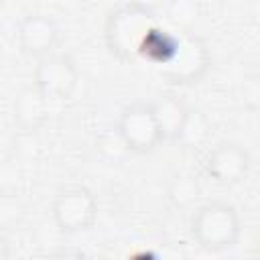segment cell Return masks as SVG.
<instances>
[{
    "label": "cell",
    "instance_id": "cell-13",
    "mask_svg": "<svg viewBox=\"0 0 260 260\" xmlns=\"http://www.w3.org/2000/svg\"><path fill=\"white\" fill-rule=\"evenodd\" d=\"M26 203L14 189H0V232H10L22 225Z\"/></svg>",
    "mask_w": 260,
    "mask_h": 260
},
{
    "label": "cell",
    "instance_id": "cell-2",
    "mask_svg": "<svg viewBox=\"0 0 260 260\" xmlns=\"http://www.w3.org/2000/svg\"><path fill=\"white\" fill-rule=\"evenodd\" d=\"M156 14L138 10L130 4H122L106 18V45L120 61H130L140 55L142 41L156 26Z\"/></svg>",
    "mask_w": 260,
    "mask_h": 260
},
{
    "label": "cell",
    "instance_id": "cell-6",
    "mask_svg": "<svg viewBox=\"0 0 260 260\" xmlns=\"http://www.w3.org/2000/svg\"><path fill=\"white\" fill-rule=\"evenodd\" d=\"M79 81L75 61L63 53H49L37 59L32 83L49 100H67L73 95Z\"/></svg>",
    "mask_w": 260,
    "mask_h": 260
},
{
    "label": "cell",
    "instance_id": "cell-17",
    "mask_svg": "<svg viewBox=\"0 0 260 260\" xmlns=\"http://www.w3.org/2000/svg\"><path fill=\"white\" fill-rule=\"evenodd\" d=\"M2 4H4V0H0V6H2Z\"/></svg>",
    "mask_w": 260,
    "mask_h": 260
},
{
    "label": "cell",
    "instance_id": "cell-12",
    "mask_svg": "<svg viewBox=\"0 0 260 260\" xmlns=\"http://www.w3.org/2000/svg\"><path fill=\"white\" fill-rule=\"evenodd\" d=\"M167 197L173 207L189 209L201 197V183L193 173H175L167 183Z\"/></svg>",
    "mask_w": 260,
    "mask_h": 260
},
{
    "label": "cell",
    "instance_id": "cell-3",
    "mask_svg": "<svg viewBox=\"0 0 260 260\" xmlns=\"http://www.w3.org/2000/svg\"><path fill=\"white\" fill-rule=\"evenodd\" d=\"M118 136L120 142L136 154H150L165 140L150 102H132L128 104L118 118Z\"/></svg>",
    "mask_w": 260,
    "mask_h": 260
},
{
    "label": "cell",
    "instance_id": "cell-10",
    "mask_svg": "<svg viewBox=\"0 0 260 260\" xmlns=\"http://www.w3.org/2000/svg\"><path fill=\"white\" fill-rule=\"evenodd\" d=\"M152 106V112L156 116V122L160 126V132L165 136V140H175L187 112H189V106L177 98V95H160L158 100L150 102Z\"/></svg>",
    "mask_w": 260,
    "mask_h": 260
},
{
    "label": "cell",
    "instance_id": "cell-14",
    "mask_svg": "<svg viewBox=\"0 0 260 260\" xmlns=\"http://www.w3.org/2000/svg\"><path fill=\"white\" fill-rule=\"evenodd\" d=\"M242 100H244V108H248L250 112H256L260 106V79L256 73H246L242 83Z\"/></svg>",
    "mask_w": 260,
    "mask_h": 260
},
{
    "label": "cell",
    "instance_id": "cell-8",
    "mask_svg": "<svg viewBox=\"0 0 260 260\" xmlns=\"http://www.w3.org/2000/svg\"><path fill=\"white\" fill-rule=\"evenodd\" d=\"M209 63V53L205 43L197 35H187L179 39L175 57L167 63V75L177 83H191L203 75Z\"/></svg>",
    "mask_w": 260,
    "mask_h": 260
},
{
    "label": "cell",
    "instance_id": "cell-1",
    "mask_svg": "<svg viewBox=\"0 0 260 260\" xmlns=\"http://www.w3.org/2000/svg\"><path fill=\"white\" fill-rule=\"evenodd\" d=\"M191 236L203 252L219 254L232 250L242 234L238 209L228 201H207L199 205L189 223Z\"/></svg>",
    "mask_w": 260,
    "mask_h": 260
},
{
    "label": "cell",
    "instance_id": "cell-16",
    "mask_svg": "<svg viewBox=\"0 0 260 260\" xmlns=\"http://www.w3.org/2000/svg\"><path fill=\"white\" fill-rule=\"evenodd\" d=\"M8 258H10V244L4 232H0V260H8Z\"/></svg>",
    "mask_w": 260,
    "mask_h": 260
},
{
    "label": "cell",
    "instance_id": "cell-15",
    "mask_svg": "<svg viewBox=\"0 0 260 260\" xmlns=\"http://www.w3.org/2000/svg\"><path fill=\"white\" fill-rule=\"evenodd\" d=\"M169 0H126L124 4H130L138 10H144V12H150V14H156L158 10H162L167 6Z\"/></svg>",
    "mask_w": 260,
    "mask_h": 260
},
{
    "label": "cell",
    "instance_id": "cell-11",
    "mask_svg": "<svg viewBox=\"0 0 260 260\" xmlns=\"http://www.w3.org/2000/svg\"><path fill=\"white\" fill-rule=\"evenodd\" d=\"M211 136V122L209 118L201 112V110H195V108H189L177 136H175V142H179L183 148L187 150H195V148H201Z\"/></svg>",
    "mask_w": 260,
    "mask_h": 260
},
{
    "label": "cell",
    "instance_id": "cell-7",
    "mask_svg": "<svg viewBox=\"0 0 260 260\" xmlns=\"http://www.w3.org/2000/svg\"><path fill=\"white\" fill-rule=\"evenodd\" d=\"M16 39H18L20 51L26 57L39 59V57L55 51V47L61 39V30H59V24L55 22V18H51L49 14L32 12L20 20Z\"/></svg>",
    "mask_w": 260,
    "mask_h": 260
},
{
    "label": "cell",
    "instance_id": "cell-9",
    "mask_svg": "<svg viewBox=\"0 0 260 260\" xmlns=\"http://www.w3.org/2000/svg\"><path fill=\"white\" fill-rule=\"evenodd\" d=\"M49 98L35 85H24L12 102V118L14 124L18 126V130L24 132H39L51 114V106H49Z\"/></svg>",
    "mask_w": 260,
    "mask_h": 260
},
{
    "label": "cell",
    "instance_id": "cell-5",
    "mask_svg": "<svg viewBox=\"0 0 260 260\" xmlns=\"http://www.w3.org/2000/svg\"><path fill=\"white\" fill-rule=\"evenodd\" d=\"M252 169V156L246 146H242L236 140H221L209 152L203 160L205 175L221 187H234L240 185Z\"/></svg>",
    "mask_w": 260,
    "mask_h": 260
},
{
    "label": "cell",
    "instance_id": "cell-4",
    "mask_svg": "<svg viewBox=\"0 0 260 260\" xmlns=\"http://www.w3.org/2000/svg\"><path fill=\"white\" fill-rule=\"evenodd\" d=\"M51 215L57 230L63 234L87 232L98 219V199L83 185L65 187L55 195Z\"/></svg>",
    "mask_w": 260,
    "mask_h": 260
}]
</instances>
